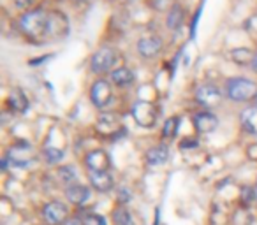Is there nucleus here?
<instances>
[{"instance_id": "b1692460", "label": "nucleus", "mask_w": 257, "mask_h": 225, "mask_svg": "<svg viewBox=\"0 0 257 225\" xmlns=\"http://www.w3.org/2000/svg\"><path fill=\"white\" fill-rule=\"evenodd\" d=\"M257 200V193L253 190V186H243L241 188V202L243 206H250Z\"/></svg>"}, {"instance_id": "412c9836", "label": "nucleus", "mask_w": 257, "mask_h": 225, "mask_svg": "<svg viewBox=\"0 0 257 225\" xmlns=\"http://www.w3.org/2000/svg\"><path fill=\"white\" fill-rule=\"evenodd\" d=\"M113 220L114 225H134L133 214H131V211L125 206H120L113 211Z\"/></svg>"}, {"instance_id": "dca6fc26", "label": "nucleus", "mask_w": 257, "mask_h": 225, "mask_svg": "<svg viewBox=\"0 0 257 225\" xmlns=\"http://www.w3.org/2000/svg\"><path fill=\"white\" fill-rule=\"evenodd\" d=\"M241 127L245 132L257 136V106L246 107L241 113Z\"/></svg>"}, {"instance_id": "ddd939ff", "label": "nucleus", "mask_w": 257, "mask_h": 225, "mask_svg": "<svg viewBox=\"0 0 257 225\" xmlns=\"http://www.w3.org/2000/svg\"><path fill=\"white\" fill-rule=\"evenodd\" d=\"M194 127H196V130L201 134L213 132L218 127V120L215 115H211L208 111H203V113H197V115L194 116Z\"/></svg>"}, {"instance_id": "bb28decb", "label": "nucleus", "mask_w": 257, "mask_h": 225, "mask_svg": "<svg viewBox=\"0 0 257 225\" xmlns=\"http://www.w3.org/2000/svg\"><path fill=\"white\" fill-rule=\"evenodd\" d=\"M58 176H60V179H62V183H71L72 179L76 178V172H74V167H60L58 169Z\"/></svg>"}, {"instance_id": "39448f33", "label": "nucleus", "mask_w": 257, "mask_h": 225, "mask_svg": "<svg viewBox=\"0 0 257 225\" xmlns=\"http://www.w3.org/2000/svg\"><path fill=\"white\" fill-rule=\"evenodd\" d=\"M97 132L100 136H106V137H118L121 134H125L123 127H121V122L114 113H104V115L99 116L97 120Z\"/></svg>"}, {"instance_id": "f3484780", "label": "nucleus", "mask_w": 257, "mask_h": 225, "mask_svg": "<svg viewBox=\"0 0 257 225\" xmlns=\"http://www.w3.org/2000/svg\"><path fill=\"white\" fill-rule=\"evenodd\" d=\"M169 158V148L166 144H159L147 151V162L150 165H161Z\"/></svg>"}, {"instance_id": "6e6552de", "label": "nucleus", "mask_w": 257, "mask_h": 225, "mask_svg": "<svg viewBox=\"0 0 257 225\" xmlns=\"http://www.w3.org/2000/svg\"><path fill=\"white\" fill-rule=\"evenodd\" d=\"M8 160H11L15 165H18V167H25L27 164H29L30 160L34 158V151H32V146H30L29 143H18L15 144V146L9 150L8 153Z\"/></svg>"}, {"instance_id": "393cba45", "label": "nucleus", "mask_w": 257, "mask_h": 225, "mask_svg": "<svg viewBox=\"0 0 257 225\" xmlns=\"http://www.w3.org/2000/svg\"><path fill=\"white\" fill-rule=\"evenodd\" d=\"M175 6H176V0H152V8L159 13L171 11Z\"/></svg>"}, {"instance_id": "1a4fd4ad", "label": "nucleus", "mask_w": 257, "mask_h": 225, "mask_svg": "<svg viewBox=\"0 0 257 225\" xmlns=\"http://www.w3.org/2000/svg\"><path fill=\"white\" fill-rule=\"evenodd\" d=\"M220 99H222V93L215 85H203V86H199L196 92V100L204 107L218 106Z\"/></svg>"}, {"instance_id": "4be33fe9", "label": "nucleus", "mask_w": 257, "mask_h": 225, "mask_svg": "<svg viewBox=\"0 0 257 225\" xmlns=\"http://www.w3.org/2000/svg\"><path fill=\"white\" fill-rule=\"evenodd\" d=\"M252 213H250V209L246 206L236 209L234 214H232V223L234 225H252Z\"/></svg>"}, {"instance_id": "473e14b6", "label": "nucleus", "mask_w": 257, "mask_h": 225, "mask_svg": "<svg viewBox=\"0 0 257 225\" xmlns=\"http://www.w3.org/2000/svg\"><path fill=\"white\" fill-rule=\"evenodd\" d=\"M76 2H88V0H76Z\"/></svg>"}, {"instance_id": "cd10ccee", "label": "nucleus", "mask_w": 257, "mask_h": 225, "mask_svg": "<svg viewBox=\"0 0 257 225\" xmlns=\"http://www.w3.org/2000/svg\"><path fill=\"white\" fill-rule=\"evenodd\" d=\"M83 223H85V225H107L106 218H104L102 214H95V213L86 214L85 220H83Z\"/></svg>"}, {"instance_id": "7ed1b4c3", "label": "nucleus", "mask_w": 257, "mask_h": 225, "mask_svg": "<svg viewBox=\"0 0 257 225\" xmlns=\"http://www.w3.org/2000/svg\"><path fill=\"white\" fill-rule=\"evenodd\" d=\"M133 118L136 120L138 125L150 129L157 123L159 118V109L155 104L148 102V100H140L133 106Z\"/></svg>"}, {"instance_id": "f03ea898", "label": "nucleus", "mask_w": 257, "mask_h": 225, "mask_svg": "<svg viewBox=\"0 0 257 225\" xmlns=\"http://www.w3.org/2000/svg\"><path fill=\"white\" fill-rule=\"evenodd\" d=\"M227 97L234 102H246L257 97V85L246 78H232L227 81Z\"/></svg>"}, {"instance_id": "f257e3e1", "label": "nucleus", "mask_w": 257, "mask_h": 225, "mask_svg": "<svg viewBox=\"0 0 257 225\" xmlns=\"http://www.w3.org/2000/svg\"><path fill=\"white\" fill-rule=\"evenodd\" d=\"M20 27H22L23 34L34 43L46 41L48 32H50V13L44 9H32L22 16Z\"/></svg>"}, {"instance_id": "c85d7f7f", "label": "nucleus", "mask_w": 257, "mask_h": 225, "mask_svg": "<svg viewBox=\"0 0 257 225\" xmlns=\"http://www.w3.org/2000/svg\"><path fill=\"white\" fill-rule=\"evenodd\" d=\"M197 146H199V141L197 139H183L182 143H180L182 150H189V148H197Z\"/></svg>"}, {"instance_id": "9d476101", "label": "nucleus", "mask_w": 257, "mask_h": 225, "mask_svg": "<svg viewBox=\"0 0 257 225\" xmlns=\"http://www.w3.org/2000/svg\"><path fill=\"white\" fill-rule=\"evenodd\" d=\"M85 164L90 169V172H104L109 169L111 160L109 155L104 150H93L85 157Z\"/></svg>"}, {"instance_id": "9b49d317", "label": "nucleus", "mask_w": 257, "mask_h": 225, "mask_svg": "<svg viewBox=\"0 0 257 225\" xmlns=\"http://www.w3.org/2000/svg\"><path fill=\"white\" fill-rule=\"evenodd\" d=\"M138 51L141 57L154 58L162 51V39L159 36H143L138 41Z\"/></svg>"}, {"instance_id": "5701e85b", "label": "nucleus", "mask_w": 257, "mask_h": 225, "mask_svg": "<svg viewBox=\"0 0 257 225\" xmlns=\"http://www.w3.org/2000/svg\"><path fill=\"white\" fill-rule=\"evenodd\" d=\"M178 127H180V118H176V116L169 118L168 122L164 123L162 137H164V139H173V137L176 136V132H178Z\"/></svg>"}, {"instance_id": "a211bd4d", "label": "nucleus", "mask_w": 257, "mask_h": 225, "mask_svg": "<svg viewBox=\"0 0 257 225\" xmlns=\"http://www.w3.org/2000/svg\"><path fill=\"white\" fill-rule=\"evenodd\" d=\"M8 106L11 107L15 113H25L27 107H29V100H27L25 93L22 92V90H13L11 93H9L8 97Z\"/></svg>"}, {"instance_id": "6ab92c4d", "label": "nucleus", "mask_w": 257, "mask_h": 225, "mask_svg": "<svg viewBox=\"0 0 257 225\" xmlns=\"http://www.w3.org/2000/svg\"><path fill=\"white\" fill-rule=\"evenodd\" d=\"M111 79H113V83L116 86L125 88V86L133 85V83H134V72L131 71V69H127V67H118V69H114V71L111 72Z\"/></svg>"}, {"instance_id": "4468645a", "label": "nucleus", "mask_w": 257, "mask_h": 225, "mask_svg": "<svg viewBox=\"0 0 257 225\" xmlns=\"http://www.w3.org/2000/svg\"><path fill=\"white\" fill-rule=\"evenodd\" d=\"M90 188L85 185H69L65 188V197L71 204H76V206H81L86 200L90 199Z\"/></svg>"}, {"instance_id": "aec40b11", "label": "nucleus", "mask_w": 257, "mask_h": 225, "mask_svg": "<svg viewBox=\"0 0 257 225\" xmlns=\"http://www.w3.org/2000/svg\"><path fill=\"white\" fill-rule=\"evenodd\" d=\"M183 15H185V9H183L180 4H176L175 8L169 11V16H168V27L169 29L178 30L180 25L183 23Z\"/></svg>"}, {"instance_id": "a878e982", "label": "nucleus", "mask_w": 257, "mask_h": 225, "mask_svg": "<svg viewBox=\"0 0 257 225\" xmlns=\"http://www.w3.org/2000/svg\"><path fill=\"white\" fill-rule=\"evenodd\" d=\"M44 157L50 164H58L64 158V151L57 150V148H48V150H44Z\"/></svg>"}, {"instance_id": "423d86ee", "label": "nucleus", "mask_w": 257, "mask_h": 225, "mask_svg": "<svg viewBox=\"0 0 257 225\" xmlns=\"http://www.w3.org/2000/svg\"><path fill=\"white\" fill-rule=\"evenodd\" d=\"M69 209L60 200H51L43 207V216L50 225H64L67 221Z\"/></svg>"}, {"instance_id": "c756f323", "label": "nucleus", "mask_w": 257, "mask_h": 225, "mask_svg": "<svg viewBox=\"0 0 257 225\" xmlns=\"http://www.w3.org/2000/svg\"><path fill=\"white\" fill-rule=\"evenodd\" d=\"M128 199H131V195H128V192H125V190H120V195H118V200H120L121 204H125Z\"/></svg>"}, {"instance_id": "f8f14e48", "label": "nucleus", "mask_w": 257, "mask_h": 225, "mask_svg": "<svg viewBox=\"0 0 257 225\" xmlns=\"http://www.w3.org/2000/svg\"><path fill=\"white\" fill-rule=\"evenodd\" d=\"M69 32V22L62 13L51 11L50 13V32L48 39H60Z\"/></svg>"}, {"instance_id": "0eeeda50", "label": "nucleus", "mask_w": 257, "mask_h": 225, "mask_svg": "<svg viewBox=\"0 0 257 225\" xmlns=\"http://www.w3.org/2000/svg\"><path fill=\"white\" fill-rule=\"evenodd\" d=\"M90 99H92L93 106L102 109L113 99V90H111V85L106 81V79H99V81L93 83L92 90H90Z\"/></svg>"}, {"instance_id": "20e7f679", "label": "nucleus", "mask_w": 257, "mask_h": 225, "mask_svg": "<svg viewBox=\"0 0 257 225\" xmlns=\"http://www.w3.org/2000/svg\"><path fill=\"white\" fill-rule=\"evenodd\" d=\"M114 62H116V51L111 50V48H107V46H104L92 55L90 69H92V72H95V74H100V72L111 71V67L114 65Z\"/></svg>"}, {"instance_id": "2eb2a0df", "label": "nucleus", "mask_w": 257, "mask_h": 225, "mask_svg": "<svg viewBox=\"0 0 257 225\" xmlns=\"http://www.w3.org/2000/svg\"><path fill=\"white\" fill-rule=\"evenodd\" d=\"M90 185H92L97 192H109L114 185V179H113V176L109 174V171L90 172Z\"/></svg>"}, {"instance_id": "2f4dec72", "label": "nucleus", "mask_w": 257, "mask_h": 225, "mask_svg": "<svg viewBox=\"0 0 257 225\" xmlns=\"http://www.w3.org/2000/svg\"><path fill=\"white\" fill-rule=\"evenodd\" d=\"M252 67H253V71H257V53H253V60H252Z\"/></svg>"}, {"instance_id": "7c9ffc66", "label": "nucleus", "mask_w": 257, "mask_h": 225, "mask_svg": "<svg viewBox=\"0 0 257 225\" xmlns=\"http://www.w3.org/2000/svg\"><path fill=\"white\" fill-rule=\"evenodd\" d=\"M64 225H85L81 220H78V218H71V220H67Z\"/></svg>"}]
</instances>
